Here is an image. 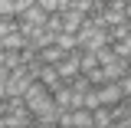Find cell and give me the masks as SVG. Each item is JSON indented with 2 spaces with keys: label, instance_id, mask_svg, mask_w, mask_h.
Masks as SVG:
<instances>
[{
  "label": "cell",
  "instance_id": "ac0fdd59",
  "mask_svg": "<svg viewBox=\"0 0 131 128\" xmlns=\"http://www.w3.org/2000/svg\"><path fill=\"white\" fill-rule=\"evenodd\" d=\"M118 85H121V92H125V95H131V72H125V76L118 79Z\"/></svg>",
  "mask_w": 131,
  "mask_h": 128
},
{
  "label": "cell",
  "instance_id": "9c48e42d",
  "mask_svg": "<svg viewBox=\"0 0 131 128\" xmlns=\"http://www.w3.org/2000/svg\"><path fill=\"white\" fill-rule=\"evenodd\" d=\"M72 128H95L92 125V109H85V105H79V109H72Z\"/></svg>",
  "mask_w": 131,
  "mask_h": 128
},
{
  "label": "cell",
  "instance_id": "44dd1931",
  "mask_svg": "<svg viewBox=\"0 0 131 128\" xmlns=\"http://www.w3.org/2000/svg\"><path fill=\"white\" fill-rule=\"evenodd\" d=\"M0 49H3V40H0Z\"/></svg>",
  "mask_w": 131,
  "mask_h": 128
},
{
  "label": "cell",
  "instance_id": "30bf717a",
  "mask_svg": "<svg viewBox=\"0 0 131 128\" xmlns=\"http://www.w3.org/2000/svg\"><path fill=\"white\" fill-rule=\"evenodd\" d=\"M62 56H66V49L59 46V43H49V46H43V49H39V63H52V66H56Z\"/></svg>",
  "mask_w": 131,
  "mask_h": 128
},
{
  "label": "cell",
  "instance_id": "2e32d148",
  "mask_svg": "<svg viewBox=\"0 0 131 128\" xmlns=\"http://www.w3.org/2000/svg\"><path fill=\"white\" fill-rule=\"evenodd\" d=\"M16 30V16H0V40L7 36V33Z\"/></svg>",
  "mask_w": 131,
  "mask_h": 128
},
{
  "label": "cell",
  "instance_id": "ba28073f",
  "mask_svg": "<svg viewBox=\"0 0 131 128\" xmlns=\"http://www.w3.org/2000/svg\"><path fill=\"white\" fill-rule=\"evenodd\" d=\"M92 125H95V128H108V125H115L112 105H98V109H92Z\"/></svg>",
  "mask_w": 131,
  "mask_h": 128
},
{
  "label": "cell",
  "instance_id": "9a60e30c",
  "mask_svg": "<svg viewBox=\"0 0 131 128\" xmlns=\"http://www.w3.org/2000/svg\"><path fill=\"white\" fill-rule=\"evenodd\" d=\"M46 30H52V33H62V13H59V10L46 16Z\"/></svg>",
  "mask_w": 131,
  "mask_h": 128
},
{
  "label": "cell",
  "instance_id": "4fadbf2b",
  "mask_svg": "<svg viewBox=\"0 0 131 128\" xmlns=\"http://www.w3.org/2000/svg\"><path fill=\"white\" fill-rule=\"evenodd\" d=\"M56 43H59V46H62L66 53L79 46V43H75V33H66V30H62V33H56Z\"/></svg>",
  "mask_w": 131,
  "mask_h": 128
},
{
  "label": "cell",
  "instance_id": "7c38bea8",
  "mask_svg": "<svg viewBox=\"0 0 131 128\" xmlns=\"http://www.w3.org/2000/svg\"><path fill=\"white\" fill-rule=\"evenodd\" d=\"M131 33V26H128V20H121V23H115V26H108V40L112 43H118L121 36H128Z\"/></svg>",
  "mask_w": 131,
  "mask_h": 128
},
{
  "label": "cell",
  "instance_id": "8fae6325",
  "mask_svg": "<svg viewBox=\"0 0 131 128\" xmlns=\"http://www.w3.org/2000/svg\"><path fill=\"white\" fill-rule=\"evenodd\" d=\"M26 43H30V40H26L20 30H13V33H7V36H3V49H23Z\"/></svg>",
  "mask_w": 131,
  "mask_h": 128
},
{
  "label": "cell",
  "instance_id": "6da1fadb",
  "mask_svg": "<svg viewBox=\"0 0 131 128\" xmlns=\"http://www.w3.org/2000/svg\"><path fill=\"white\" fill-rule=\"evenodd\" d=\"M23 102H26V109H30L33 115L56 109V102H52V89H49L46 82H39V79H33L30 85H26V92H23Z\"/></svg>",
  "mask_w": 131,
  "mask_h": 128
},
{
  "label": "cell",
  "instance_id": "e0dca14e",
  "mask_svg": "<svg viewBox=\"0 0 131 128\" xmlns=\"http://www.w3.org/2000/svg\"><path fill=\"white\" fill-rule=\"evenodd\" d=\"M36 3H39L46 13H56V10H59V0H36Z\"/></svg>",
  "mask_w": 131,
  "mask_h": 128
},
{
  "label": "cell",
  "instance_id": "277c9868",
  "mask_svg": "<svg viewBox=\"0 0 131 128\" xmlns=\"http://www.w3.org/2000/svg\"><path fill=\"white\" fill-rule=\"evenodd\" d=\"M95 89H98V99H102V105H118V102L125 99V92H121V85H118V82H112V79L98 82Z\"/></svg>",
  "mask_w": 131,
  "mask_h": 128
},
{
  "label": "cell",
  "instance_id": "52a82bcc",
  "mask_svg": "<svg viewBox=\"0 0 131 128\" xmlns=\"http://www.w3.org/2000/svg\"><path fill=\"white\" fill-rule=\"evenodd\" d=\"M121 20H125V3L105 0V7H102V23H105V26H115V23H121Z\"/></svg>",
  "mask_w": 131,
  "mask_h": 128
},
{
  "label": "cell",
  "instance_id": "d6986e66",
  "mask_svg": "<svg viewBox=\"0 0 131 128\" xmlns=\"http://www.w3.org/2000/svg\"><path fill=\"white\" fill-rule=\"evenodd\" d=\"M33 3H36V0H16V13H20V10H26V7H33Z\"/></svg>",
  "mask_w": 131,
  "mask_h": 128
},
{
  "label": "cell",
  "instance_id": "5b68a950",
  "mask_svg": "<svg viewBox=\"0 0 131 128\" xmlns=\"http://www.w3.org/2000/svg\"><path fill=\"white\" fill-rule=\"evenodd\" d=\"M102 72H105V79L118 82L125 72H131V59H125V56H115L112 63H105V66H102Z\"/></svg>",
  "mask_w": 131,
  "mask_h": 128
},
{
  "label": "cell",
  "instance_id": "5bb4252c",
  "mask_svg": "<svg viewBox=\"0 0 131 128\" xmlns=\"http://www.w3.org/2000/svg\"><path fill=\"white\" fill-rule=\"evenodd\" d=\"M112 46H115V53H118V56L131 59V33H128V36H121V40H118V43H112Z\"/></svg>",
  "mask_w": 131,
  "mask_h": 128
},
{
  "label": "cell",
  "instance_id": "7a4b0ae2",
  "mask_svg": "<svg viewBox=\"0 0 131 128\" xmlns=\"http://www.w3.org/2000/svg\"><path fill=\"white\" fill-rule=\"evenodd\" d=\"M30 82H33L30 66H16V69H10V76H7V95H23Z\"/></svg>",
  "mask_w": 131,
  "mask_h": 128
},
{
  "label": "cell",
  "instance_id": "3957f363",
  "mask_svg": "<svg viewBox=\"0 0 131 128\" xmlns=\"http://www.w3.org/2000/svg\"><path fill=\"white\" fill-rule=\"evenodd\" d=\"M79 56H82V49L75 46V49H69L62 59L56 63V69H59V79H62V82H69L72 76H79Z\"/></svg>",
  "mask_w": 131,
  "mask_h": 128
},
{
  "label": "cell",
  "instance_id": "ffe728a7",
  "mask_svg": "<svg viewBox=\"0 0 131 128\" xmlns=\"http://www.w3.org/2000/svg\"><path fill=\"white\" fill-rule=\"evenodd\" d=\"M112 3H131V0H112Z\"/></svg>",
  "mask_w": 131,
  "mask_h": 128
},
{
  "label": "cell",
  "instance_id": "8992f818",
  "mask_svg": "<svg viewBox=\"0 0 131 128\" xmlns=\"http://www.w3.org/2000/svg\"><path fill=\"white\" fill-rule=\"evenodd\" d=\"M62 13V30L66 33H79L82 23H85V13L82 10H75V7H69V10H59Z\"/></svg>",
  "mask_w": 131,
  "mask_h": 128
}]
</instances>
